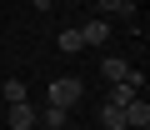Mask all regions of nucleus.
Masks as SVG:
<instances>
[{"label":"nucleus","instance_id":"f257e3e1","mask_svg":"<svg viewBox=\"0 0 150 130\" xmlns=\"http://www.w3.org/2000/svg\"><path fill=\"white\" fill-rule=\"evenodd\" d=\"M80 95H85V80H75V75H60V80H50V105H60V110L80 105Z\"/></svg>","mask_w":150,"mask_h":130},{"label":"nucleus","instance_id":"f03ea898","mask_svg":"<svg viewBox=\"0 0 150 130\" xmlns=\"http://www.w3.org/2000/svg\"><path fill=\"white\" fill-rule=\"evenodd\" d=\"M140 90H145V75H140V70H130V80H115V85L105 90V105H115V110H125V105H130V100H135Z\"/></svg>","mask_w":150,"mask_h":130},{"label":"nucleus","instance_id":"7ed1b4c3","mask_svg":"<svg viewBox=\"0 0 150 130\" xmlns=\"http://www.w3.org/2000/svg\"><path fill=\"white\" fill-rule=\"evenodd\" d=\"M130 70H135V65L120 60V55H105V60H100V75H105L110 85H115V80H130Z\"/></svg>","mask_w":150,"mask_h":130},{"label":"nucleus","instance_id":"20e7f679","mask_svg":"<svg viewBox=\"0 0 150 130\" xmlns=\"http://www.w3.org/2000/svg\"><path fill=\"white\" fill-rule=\"evenodd\" d=\"M80 40H85V45H105V40H110V25H105V15L85 20V25H80Z\"/></svg>","mask_w":150,"mask_h":130},{"label":"nucleus","instance_id":"39448f33","mask_svg":"<svg viewBox=\"0 0 150 130\" xmlns=\"http://www.w3.org/2000/svg\"><path fill=\"white\" fill-rule=\"evenodd\" d=\"M5 120H10V130H35V110H30L25 100H15V105L5 110Z\"/></svg>","mask_w":150,"mask_h":130},{"label":"nucleus","instance_id":"423d86ee","mask_svg":"<svg viewBox=\"0 0 150 130\" xmlns=\"http://www.w3.org/2000/svg\"><path fill=\"white\" fill-rule=\"evenodd\" d=\"M145 125H150V105L135 95V100L125 105V130H145Z\"/></svg>","mask_w":150,"mask_h":130},{"label":"nucleus","instance_id":"0eeeda50","mask_svg":"<svg viewBox=\"0 0 150 130\" xmlns=\"http://www.w3.org/2000/svg\"><path fill=\"white\" fill-rule=\"evenodd\" d=\"M60 50H65V55L85 50V40H80V25H65V30H60Z\"/></svg>","mask_w":150,"mask_h":130},{"label":"nucleus","instance_id":"6e6552de","mask_svg":"<svg viewBox=\"0 0 150 130\" xmlns=\"http://www.w3.org/2000/svg\"><path fill=\"white\" fill-rule=\"evenodd\" d=\"M95 5H100V15H120V20L135 15V5H125V0H95Z\"/></svg>","mask_w":150,"mask_h":130},{"label":"nucleus","instance_id":"1a4fd4ad","mask_svg":"<svg viewBox=\"0 0 150 130\" xmlns=\"http://www.w3.org/2000/svg\"><path fill=\"white\" fill-rule=\"evenodd\" d=\"M100 125H105V130H125V110H115V105H100Z\"/></svg>","mask_w":150,"mask_h":130},{"label":"nucleus","instance_id":"9d476101","mask_svg":"<svg viewBox=\"0 0 150 130\" xmlns=\"http://www.w3.org/2000/svg\"><path fill=\"white\" fill-rule=\"evenodd\" d=\"M65 115H70V110H60V105H45V110L35 115V125H65Z\"/></svg>","mask_w":150,"mask_h":130},{"label":"nucleus","instance_id":"9b49d317","mask_svg":"<svg viewBox=\"0 0 150 130\" xmlns=\"http://www.w3.org/2000/svg\"><path fill=\"white\" fill-rule=\"evenodd\" d=\"M0 95H5V105L25 100V80H5V85H0Z\"/></svg>","mask_w":150,"mask_h":130},{"label":"nucleus","instance_id":"f8f14e48","mask_svg":"<svg viewBox=\"0 0 150 130\" xmlns=\"http://www.w3.org/2000/svg\"><path fill=\"white\" fill-rule=\"evenodd\" d=\"M40 130H65V125H40Z\"/></svg>","mask_w":150,"mask_h":130},{"label":"nucleus","instance_id":"ddd939ff","mask_svg":"<svg viewBox=\"0 0 150 130\" xmlns=\"http://www.w3.org/2000/svg\"><path fill=\"white\" fill-rule=\"evenodd\" d=\"M70 5H85V0H70Z\"/></svg>","mask_w":150,"mask_h":130},{"label":"nucleus","instance_id":"4468645a","mask_svg":"<svg viewBox=\"0 0 150 130\" xmlns=\"http://www.w3.org/2000/svg\"><path fill=\"white\" fill-rule=\"evenodd\" d=\"M125 5H140V0H125Z\"/></svg>","mask_w":150,"mask_h":130},{"label":"nucleus","instance_id":"2eb2a0df","mask_svg":"<svg viewBox=\"0 0 150 130\" xmlns=\"http://www.w3.org/2000/svg\"><path fill=\"white\" fill-rule=\"evenodd\" d=\"M50 5H55V0H50Z\"/></svg>","mask_w":150,"mask_h":130}]
</instances>
